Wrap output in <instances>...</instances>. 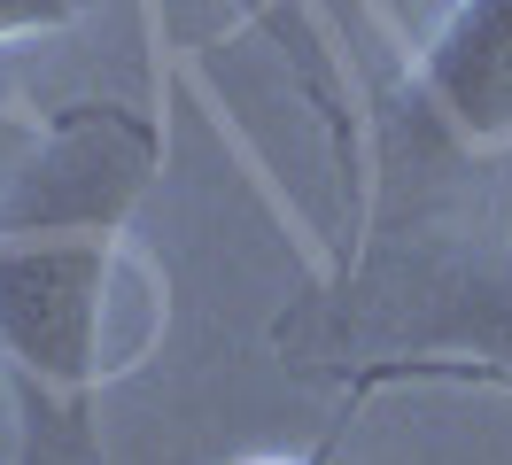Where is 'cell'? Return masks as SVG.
<instances>
[{"mask_svg":"<svg viewBox=\"0 0 512 465\" xmlns=\"http://www.w3.org/2000/svg\"><path fill=\"white\" fill-rule=\"evenodd\" d=\"M117 217H8L0 225V349L39 396L86 403L101 372Z\"/></svg>","mask_w":512,"mask_h":465,"instance_id":"1","label":"cell"},{"mask_svg":"<svg viewBox=\"0 0 512 465\" xmlns=\"http://www.w3.org/2000/svg\"><path fill=\"white\" fill-rule=\"evenodd\" d=\"M419 93L435 101V117L474 140L505 148L512 140V0H458L450 24L419 62Z\"/></svg>","mask_w":512,"mask_h":465,"instance_id":"2","label":"cell"},{"mask_svg":"<svg viewBox=\"0 0 512 465\" xmlns=\"http://www.w3.org/2000/svg\"><path fill=\"white\" fill-rule=\"evenodd\" d=\"M474 295V357H443L435 372H481V380H512V272L466 287Z\"/></svg>","mask_w":512,"mask_h":465,"instance_id":"3","label":"cell"},{"mask_svg":"<svg viewBox=\"0 0 512 465\" xmlns=\"http://www.w3.org/2000/svg\"><path fill=\"white\" fill-rule=\"evenodd\" d=\"M70 0H0V39H16V31H47L63 24Z\"/></svg>","mask_w":512,"mask_h":465,"instance_id":"4","label":"cell"},{"mask_svg":"<svg viewBox=\"0 0 512 465\" xmlns=\"http://www.w3.org/2000/svg\"><path fill=\"white\" fill-rule=\"evenodd\" d=\"M264 465H280V458H264Z\"/></svg>","mask_w":512,"mask_h":465,"instance_id":"5","label":"cell"}]
</instances>
